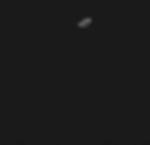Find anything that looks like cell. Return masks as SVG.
I'll return each mask as SVG.
<instances>
[{
    "instance_id": "6da1fadb",
    "label": "cell",
    "mask_w": 150,
    "mask_h": 145,
    "mask_svg": "<svg viewBox=\"0 0 150 145\" xmlns=\"http://www.w3.org/2000/svg\"><path fill=\"white\" fill-rule=\"evenodd\" d=\"M89 26H91V16H82L77 21V28H89Z\"/></svg>"
}]
</instances>
